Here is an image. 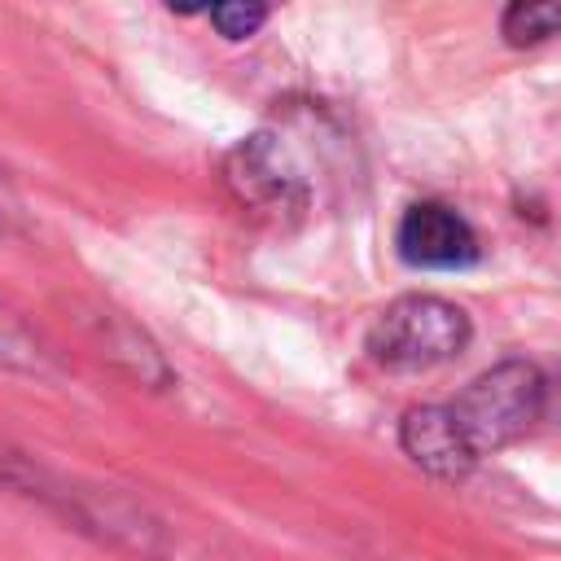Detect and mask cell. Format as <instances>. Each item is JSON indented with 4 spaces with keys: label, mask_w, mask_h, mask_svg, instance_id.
<instances>
[{
    "label": "cell",
    "mask_w": 561,
    "mask_h": 561,
    "mask_svg": "<svg viewBox=\"0 0 561 561\" xmlns=\"http://www.w3.org/2000/svg\"><path fill=\"white\" fill-rule=\"evenodd\" d=\"M500 35L504 44L513 48H526V44H543L552 35H561V4L557 0H517L500 13Z\"/></svg>",
    "instance_id": "8992f818"
},
{
    "label": "cell",
    "mask_w": 561,
    "mask_h": 561,
    "mask_svg": "<svg viewBox=\"0 0 561 561\" xmlns=\"http://www.w3.org/2000/svg\"><path fill=\"white\" fill-rule=\"evenodd\" d=\"M543 399H548L543 373L526 359H504V364L478 373L447 408H451L456 425L465 430L473 456L482 460V456L517 443L526 430H535V421L543 416Z\"/></svg>",
    "instance_id": "7a4b0ae2"
},
{
    "label": "cell",
    "mask_w": 561,
    "mask_h": 561,
    "mask_svg": "<svg viewBox=\"0 0 561 561\" xmlns=\"http://www.w3.org/2000/svg\"><path fill=\"white\" fill-rule=\"evenodd\" d=\"M4 206H9V184H4V171H0V215H4Z\"/></svg>",
    "instance_id": "30bf717a"
},
{
    "label": "cell",
    "mask_w": 561,
    "mask_h": 561,
    "mask_svg": "<svg viewBox=\"0 0 561 561\" xmlns=\"http://www.w3.org/2000/svg\"><path fill=\"white\" fill-rule=\"evenodd\" d=\"M399 447H403V456L412 465H421L425 473L447 478V482L469 478L473 465H478V456H473V447H469V438L456 425L447 403L408 408L403 421H399Z\"/></svg>",
    "instance_id": "5b68a950"
},
{
    "label": "cell",
    "mask_w": 561,
    "mask_h": 561,
    "mask_svg": "<svg viewBox=\"0 0 561 561\" xmlns=\"http://www.w3.org/2000/svg\"><path fill=\"white\" fill-rule=\"evenodd\" d=\"M0 368H13V373H39L44 368L39 333L9 302H0Z\"/></svg>",
    "instance_id": "52a82bcc"
},
{
    "label": "cell",
    "mask_w": 561,
    "mask_h": 561,
    "mask_svg": "<svg viewBox=\"0 0 561 561\" xmlns=\"http://www.w3.org/2000/svg\"><path fill=\"white\" fill-rule=\"evenodd\" d=\"M0 482L4 486H35V469L22 451H13L9 443H0Z\"/></svg>",
    "instance_id": "9c48e42d"
},
{
    "label": "cell",
    "mask_w": 561,
    "mask_h": 561,
    "mask_svg": "<svg viewBox=\"0 0 561 561\" xmlns=\"http://www.w3.org/2000/svg\"><path fill=\"white\" fill-rule=\"evenodd\" d=\"M224 184L245 210L267 215V219L298 215L307 206V184H302L298 167L289 162L285 145L276 136H263V131L241 140L224 158Z\"/></svg>",
    "instance_id": "3957f363"
},
{
    "label": "cell",
    "mask_w": 561,
    "mask_h": 561,
    "mask_svg": "<svg viewBox=\"0 0 561 561\" xmlns=\"http://www.w3.org/2000/svg\"><path fill=\"white\" fill-rule=\"evenodd\" d=\"M206 18L224 39H250L267 22V9L263 4H215L206 9Z\"/></svg>",
    "instance_id": "ba28073f"
},
{
    "label": "cell",
    "mask_w": 561,
    "mask_h": 561,
    "mask_svg": "<svg viewBox=\"0 0 561 561\" xmlns=\"http://www.w3.org/2000/svg\"><path fill=\"white\" fill-rule=\"evenodd\" d=\"M394 250L408 267L425 272H460L482 259L473 224L447 202H412L394 228Z\"/></svg>",
    "instance_id": "277c9868"
},
{
    "label": "cell",
    "mask_w": 561,
    "mask_h": 561,
    "mask_svg": "<svg viewBox=\"0 0 561 561\" xmlns=\"http://www.w3.org/2000/svg\"><path fill=\"white\" fill-rule=\"evenodd\" d=\"M473 342V320L465 307L438 294H403L377 311L368 324V359L390 373H421L456 359Z\"/></svg>",
    "instance_id": "6da1fadb"
}]
</instances>
